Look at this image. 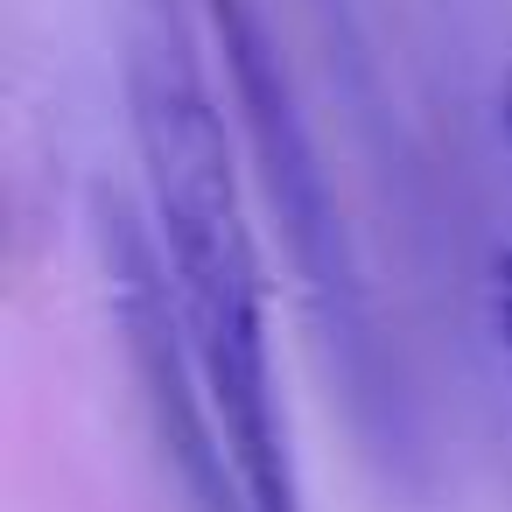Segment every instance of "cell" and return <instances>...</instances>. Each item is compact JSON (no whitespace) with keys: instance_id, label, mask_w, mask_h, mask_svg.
<instances>
[{"instance_id":"obj_1","label":"cell","mask_w":512,"mask_h":512,"mask_svg":"<svg viewBox=\"0 0 512 512\" xmlns=\"http://www.w3.org/2000/svg\"><path fill=\"white\" fill-rule=\"evenodd\" d=\"M211 36L197 0H127L120 85L148 183V225L169 260L190 358L211 414L246 470L260 512H302V477L281 428L274 351H267V274L239 197L232 113L211 92Z\"/></svg>"},{"instance_id":"obj_2","label":"cell","mask_w":512,"mask_h":512,"mask_svg":"<svg viewBox=\"0 0 512 512\" xmlns=\"http://www.w3.org/2000/svg\"><path fill=\"white\" fill-rule=\"evenodd\" d=\"M204 15V36H211V57L225 71V99H232V120H239V141L253 155V176H260V197L281 225V246L302 274V295L344 365V379L358 386V407H400L393 393V372H386V344H379V323H372V295L358 281V260H351V232H344V211H337V190H330V169L316 155V134H309V113L295 99V78L281 64V43L260 15V0H197Z\"/></svg>"},{"instance_id":"obj_3","label":"cell","mask_w":512,"mask_h":512,"mask_svg":"<svg viewBox=\"0 0 512 512\" xmlns=\"http://www.w3.org/2000/svg\"><path fill=\"white\" fill-rule=\"evenodd\" d=\"M92 239L106 260V288H113V330L127 344V365H134V386L148 407V435H155V456H162L183 512H260L246 491V470L211 414L204 372L190 358L155 225H141L120 190H92Z\"/></svg>"},{"instance_id":"obj_4","label":"cell","mask_w":512,"mask_h":512,"mask_svg":"<svg viewBox=\"0 0 512 512\" xmlns=\"http://www.w3.org/2000/svg\"><path fill=\"white\" fill-rule=\"evenodd\" d=\"M491 316H498V337H505V351H512V253L491 260Z\"/></svg>"},{"instance_id":"obj_5","label":"cell","mask_w":512,"mask_h":512,"mask_svg":"<svg viewBox=\"0 0 512 512\" xmlns=\"http://www.w3.org/2000/svg\"><path fill=\"white\" fill-rule=\"evenodd\" d=\"M498 134H505V148H512V57H505V71H498Z\"/></svg>"}]
</instances>
